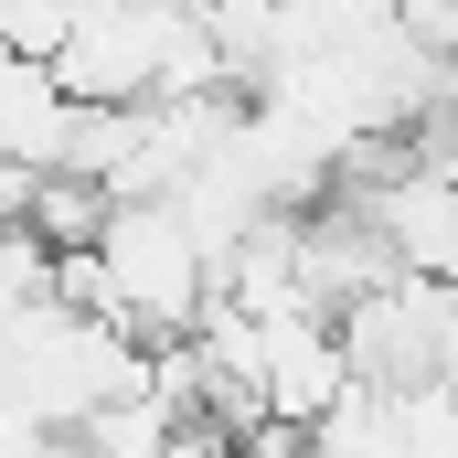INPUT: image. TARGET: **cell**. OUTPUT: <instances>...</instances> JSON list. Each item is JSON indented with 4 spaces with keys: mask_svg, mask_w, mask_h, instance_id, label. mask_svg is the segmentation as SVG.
Instances as JSON below:
<instances>
[{
    "mask_svg": "<svg viewBox=\"0 0 458 458\" xmlns=\"http://www.w3.org/2000/svg\"><path fill=\"white\" fill-rule=\"evenodd\" d=\"M54 288L86 299V310H107V320H128L139 342H192L203 310H214V288H225V267H214L203 234L182 225L171 192H128V203H107L97 245L54 256Z\"/></svg>",
    "mask_w": 458,
    "mask_h": 458,
    "instance_id": "obj_1",
    "label": "cell"
},
{
    "mask_svg": "<svg viewBox=\"0 0 458 458\" xmlns=\"http://www.w3.org/2000/svg\"><path fill=\"white\" fill-rule=\"evenodd\" d=\"M149 373V342L107 320V310H86V299H64V288H43L11 331H0V405L11 416H32V427H54V437H75L107 394H128Z\"/></svg>",
    "mask_w": 458,
    "mask_h": 458,
    "instance_id": "obj_2",
    "label": "cell"
},
{
    "mask_svg": "<svg viewBox=\"0 0 458 458\" xmlns=\"http://www.w3.org/2000/svg\"><path fill=\"white\" fill-rule=\"evenodd\" d=\"M64 97L86 107H139V97H203V86H234L225 54H214V21L182 11V0H86L64 54H54Z\"/></svg>",
    "mask_w": 458,
    "mask_h": 458,
    "instance_id": "obj_3",
    "label": "cell"
},
{
    "mask_svg": "<svg viewBox=\"0 0 458 458\" xmlns=\"http://www.w3.org/2000/svg\"><path fill=\"white\" fill-rule=\"evenodd\" d=\"M342 352H352L362 384H394V394L458 384V277H437V267L373 277V288L342 310Z\"/></svg>",
    "mask_w": 458,
    "mask_h": 458,
    "instance_id": "obj_4",
    "label": "cell"
},
{
    "mask_svg": "<svg viewBox=\"0 0 458 458\" xmlns=\"http://www.w3.org/2000/svg\"><path fill=\"white\" fill-rule=\"evenodd\" d=\"M64 139H75L64 75H54L43 54H21V43H0V171H11V160H21V171H54Z\"/></svg>",
    "mask_w": 458,
    "mask_h": 458,
    "instance_id": "obj_5",
    "label": "cell"
},
{
    "mask_svg": "<svg viewBox=\"0 0 458 458\" xmlns=\"http://www.w3.org/2000/svg\"><path fill=\"white\" fill-rule=\"evenodd\" d=\"M43 288H54V245H43L32 225H0V331H11Z\"/></svg>",
    "mask_w": 458,
    "mask_h": 458,
    "instance_id": "obj_6",
    "label": "cell"
},
{
    "mask_svg": "<svg viewBox=\"0 0 458 458\" xmlns=\"http://www.w3.org/2000/svg\"><path fill=\"white\" fill-rule=\"evenodd\" d=\"M160 458H234V427H225V416H182Z\"/></svg>",
    "mask_w": 458,
    "mask_h": 458,
    "instance_id": "obj_7",
    "label": "cell"
}]
</instances>
